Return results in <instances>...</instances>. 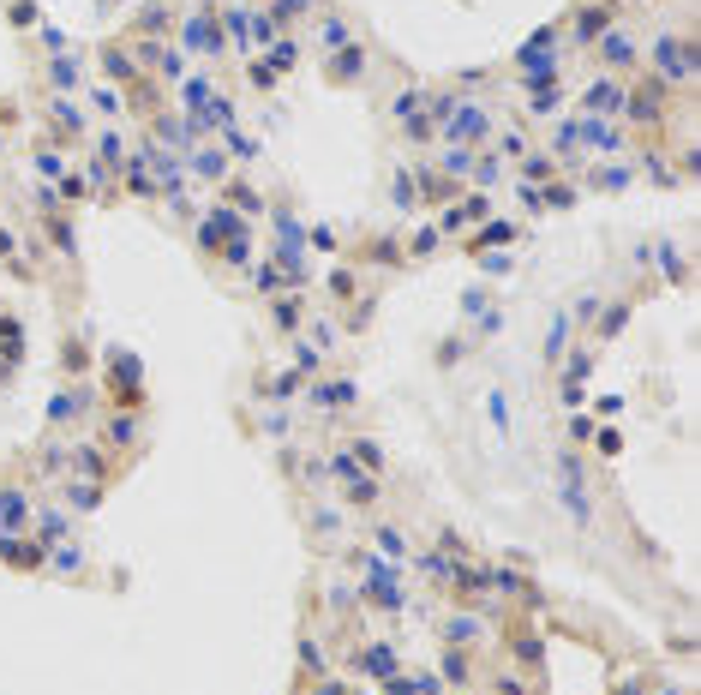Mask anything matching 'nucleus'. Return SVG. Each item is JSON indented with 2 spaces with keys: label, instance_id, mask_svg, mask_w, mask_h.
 <instances>
[{
  "label": "nucleus",
  "instance_id": "9b49d317",
  "mask_svg": "<svg viewBox=\"0 0 701 695\" xmlns=\"http://www.w3.org/2000/svg\"><path fill=\"white\" fill-rule=\"evenodd\" d=\"M354 672H366V677H390V672H401V665H396V654H390L384 641H372V648H354Z\"/></svg>",
  "mask_w": 701,
  "mask_h": 695
},
{
  "label": "nucleus",
  "instance_id": "c9c22d12",
  "mask_svg": "<svg viewBox=\"0 0 701 695\" xmlns=\"http://www.w3.org/2000/svg\"><path fill=\"white\" fill-rule=\"evenodd\" d=\"M390 192H396V210H414V204H420V186H414V174H396V186H390Z\"/></svg>",
  "mask_w": 701,
  "mask_h": 695
},
{
  "label": "nucleus",
  "instance_id": "473e14b6",
  "mask_svg": "<svg viewBox=\"0 0 701 695\" xmlns=\"http://www.w3.org/2000/svg\"><path fill=\"white\" fill-rule=\"evenodd\" d=\"M72 468H79V474H90L102 486V468H108V462H102V450H72Z\"/></svg>",
  "mask_w": 701,
  "mask_h": 695
},
{
  "label": "nucleus",
  "instance_id": "a211bd4d",
  "mask_svg": "<svg viewBox=\"0 0 701 695\" xmlns=\"http://www.w3.org/2000/svg\"><path fill=\"white\" fill-rule=\"evenodd\" d=\"M342 497H348V504H360V510H372V504H378V479H372V474H360V468H354V474H348V492H342Z\"/></svg>",
  "mask_w": 701,
  "mask_h": 695
},
{
  "label": "nucleus",
  "instance_id": "f03ea898",
  "mask_svg": "<svg viewBox=\"0 0 701 695\" xmlns=\"http://www.w3.org/2000/svg\"><path fill=\"white\" fill-rule=\"evenodd\" d=\"M654 79L660 84H689L696 79V42L689 37H654Z\"/></svg>",
  "mask_w": 701,
  "mask_h": 695
},
{
  "label": "nucleus",
  "instance_id": "423d86ee",
  "mask_svg": "<svg viewBox=\"0 0 701 695\" xmlns=\"http://www.w3.org/2000/svg\"><path fill=\"white\" fill-rule=\"evenodd\" d=\"M594 55H600L605 72H629V66H636V37H623V30H605V37L594 42Z\"/></svg>",
  "mask_w": 701,
  "mask_h": 695
},
{
  "label": "nucleus",
  "instance_id": "aec40b11",
  "mask_svg": "<svg viewBox=\"0 0 701 695\" xmlns=\"http://www.w3.org/2000/svg\"><path fill=\"white\" fill-rule=\"evenodd\" d=\"M438 677L443 683H468V677H474V665H468V654H461V648H443V665H438Z\"/></svg>",
  "mask_w": 701,
  "mask_h": 695
},
{
  "label": "nucleus",
  "instance_id": "412c9836",
  "mask_svg": "<svg viewBox=\"0 0 701 695\" xmlns=\"http://www.w3.org/2000/svg\"><path fill=\"white\" fill-rule=\"evenodd\" d=\"M312 306V300H300V294H282L276 306H270V318H276V330H294L300 324V312Z\"/></svg>",
  "mask_w": 701,
  "mask_h": 695
},
{
  "label": "nucleus",
  "instance_id": "f3484780",
  "mask_svg": "<svg viewBox=\"0 0 701 695\" xmlns=\"http://www.w3.org/2000/svg\"><path fill=\"white\" fill-rule=\"evenodd\" d=\"M192 174H204V180H222V174H228L222 144H198V150H192Z\"/></svg>",
  "mask_w": 701,
  "mask_h": 695
},
{
  "label": "nucleus",
  "instance_id": "1a4fd4ad",
  "mask_svg": "<svg viewBox=\"0 0 701 695\" xmlns=\"http://www.w3.org/2000/svg\"><path fill=\"white\" fill-rule=\"evenodd\" d=\"M366 42H342L336 55H330V84H354V79H366Z\"/></svg>",
  "mask_w": 701,
  "mask_h": 695
},
{
  "label": "nucleus",
  "instance_id": "0eeeda50",
  "mask_svg": "<svg viewBox=\"0 0 701 695\" xmlns=\"http://www.w3.org/2000/svg\"><path fill=\"white\" fill-rule=\"evenodd\" d=\"M581 108H587V120H612L623 108V84L618 79H594L587 97H581Z\"/></svg>",
  "mask_w": 701,
  "mask_h": 695
},
{
  "label": "nucleus",
  "instance_id": "4be33fe9",
  "mask_svg": "<svg viewBox=\"0 0 701 695\" xmlns=\"http://www.w3.org/2000/svg\"><path fill=\"white\" fill-rule=\"evenodd\" d=\"M521 180H528V186H540V180H558V162L545 157V150H528V162H521Z\"/></svg>",
  "mask_w": 701,
  "mask_h": 695
},
{
  "label": "nucleus",
  "instance_id": "39448f33",
  "mask_svg": "<svg viewBox=\"0 0 701 695\" xmlns=\"http://www.w3.org/2000/svg\"><path fill=\"white\" fill-rule=\"evenodd\" d=\"M612 24H618V6H612V0H600V6H581V19H576V48H594V42H600Z\"/></svg>",
  "mask_w": 701,
  "mask_h": 695
},
{
  "label": "nucleus",
  "instance_id": "603ef678",
  "mask_svg": "<svg viewBox=\"0 0 701 695\" xmlns=\"http://www.w3.org/2000/svg\"><path fill=\"white\" fill-rule=\"evenodd\" d=\"M246 79L258 84V90H270V84H276V72H270V66H246Z\"/></svg>",
  "mask_w": 701,
  "mask_h": 695
},
{
  "label": "nucleus",
  "instance_id": "9d476101",
  "mask_svg": "<svg viewBox=\"0 0 701 695\" xmlns=\"http://www.w3.org/2000/svg\"><path fill=\"white\" fill-rule=\"evenodd\" d=\"M186 42H192V48H198V55H222V30L216 24H210V13H186Z\"/></svg>",
  "mask_w": 701,
  "mask_h": 695
},
{
  "label": "nucleus",
  "instance_id": "4c0bfd02",
  "mask_svg": "<svg viewBox=\"0 0 701 695\" xmlns=\"http://www.w3.org/2000/svg\"><path fill=\"white\" fill-rule=\"evenodd\" d=\"M510 648H516V659H521V665H540V659H545L540 636H516V641H510Z\"/></svg>",
  "mask_w": 701,
  "mask_h": 695
},
{
  "label": "nucleus",
  "instance_id": "a878e982",
  "mask_svg": "<svg viewBox=\"0 0 701 695\" xmlns=\"http://www.w3.org/2000/svg\"><path fill=\"white\" fill-rule=\"evenodd\" d=\"M563 336H570V312H558V318H552V330H545V360H552V366L563 360Z\"/></svg>",
  "mask_w": 701,
  "mask_h": 695
},
{
  "label": "nucleus",
  "instance_id": "c85d7f7f",
  "mask_svg": "<svg viewBox=\"0 0 701 695\" xmlns=\"http://www.w3.org/2000/svg\"><path fill=\"white\" fill-rule=\"evenodd\" d=\"M486 216H492V199H486V192L461 199V210H456V222H461V228H468V222H486Z\"/></svg>",
  "mask_w": 701,
  "mask_h": 695
},
{
  "label": "nucleus",
  "instance_id": "4468645a",
  "mask_svg": "<svg viewBox=\"0 0 701 695\" xmlns=\"http://www.w3.org/2000/svg\"><path fill=\"white\" fill-rule=\"evenodd\" d=\"M102 72H108V79H121V84H132V79H139V66H132V48L108 42V48H102Z\"/></svg>",
  "mask_w": 701,
  "mask_h": 695
},
{
  "label": "nucleus",
  "instance_id": "7ed1b4c3",
  "mask_svg": "<svg viewBox=\"0 0 701 695\" xmlns=\"http://www.w3.org/2000/svg\"><path fill=\"white\" fill-rule=\"evenodd\" d=\"M629 126H660L665 120V84L660 79H641V84H629L623 90V108H618Z\"/></svg>",
  "mask_w": 701,
  "mask_h": 695
},
{
  "label": "nucleus",
  "instance_id": "ddd939ff",
  "mask_svg": "<svg viewBox=\"0 0 701 695\" xmlns=\"http://www.w3.org/2000/svg\"><path fill=\"white\" fill-rule=\"evenodd\" d=\"M480 636H486L480 617H468V612H461V617H443V648H474Z\"/></svg>",
  "mask_w": 701,
  "mask_h": 695
},
{
  "label": "nucleus",
  "instance_id": "f704fd0d",
  "mask_svg": "<svg viewBox=\"0 0 701 695\" xmlns=\"http://www.w3.org/2000/svg\"><path fill=\"white\" fill-rule=\"evenodd\" d=\"M378 552L384 557H408V534H401V528H378Z\"/></svg>",
  "mask_w": 701,
  "mask_h": 695
},
{
  "label": "nucleus",
  "instance_id": "58836bf2",
  "mask_svg": "<svg viewBox=\"0 0 701 695\" xmlns=\"http://www.w3.org/2000/svg\"><path fill=\"white\" fill-rule=\"evenodd\" d=\"M48 79L61 84V90H79V60H55V66H48Z\"/></svg>",
  "mask_w": 701,
  "mask_h": 695
},
{
  "label": "nucleus",
  "instance_id": "3c124183",
  "mask_svg": "<svg viewBox=\"0 0 701 695\" xmlns=\"http://www.w3.org/2000/svg\"><path fill=\"white\" fill-rule=\"evenodd\" d=\"M492 240H516V228H510V222H492V228L480 234V246H492Z\"/></svg>",
  "mask_w": 701,
  "mask_h": 695
},
{
  "label": "nucleus",
  "instance_id": "c03bdc74",
  "mask_svg": "<svg viewBox=\"0 0 701 695\" xmlns=\"http://www.w3.org/2000/svg\"><path fill=\"white\" fill-rule=\"evenodd\" d=\"M432 252H438V228H420L414 234V259H432Z\"/></svg>",
  "mask_w": 701,
  "mask_h": 695
},
{
  "label": "nucleus",
  "instance_id": "09e8293b",
  "mask_svg": "<svg viewBox=\"0 0 701 695\" xmlns=\"http://www.w3.org/2000/svg\"><path fill=\"white\" fill-rule=\"evenodd\" d=\"M503 150H510V157H528V132H516V126H510V132H503Z\"/></svg>",
  "mask_w": 701,
  "mask_h": 695
},
{
  "label": "nucleus",
  "instance_id": "393cba45",
  "mask_svg": "<svg viewBox=\"0 0 701 695\" xmlns=\"http://www.w3.org/2000/svg\"><path fill=\"white\" fill-rule=\"evenodd\" d=\"M594 186H600V192H618V186H629V168H623V162H605V168H594Z\"/></svg>",
  "mask_w": 701,
  "mask_h": 695
},
{
  "label": "nucleus",
  "instance_id": "37998d69",
  "mask_svg": "<svg viewBox=\"0 0 701 695\" xmlns=\"http://www.w3.org/2000/svg\"><path fill=\"white\" fill-rule=\"evenodd\" d=\"M37 19H42V13H37V0H13V24H24V30H30Z\"/></svg>",
  "mask_w": 701,
  "mask_h": 695
},
{
  "label": "nucleus",
  "instance_id": "72a5a7b5",
  "mask_svg": "<svg viewBox=\"0 0 701 695\" xmlns=\"http://www.w3.org/2000/svg\"><path fill=\"white\" fill-rule=\"evenodd\" d=\"M443 168H450V174H474V150H468V144H450V150H443Z\"/></svg>",
  "mask_w": 701,
  "mask_h": 695
},
{
  "label": "nucleus",
  "instance_id": "c756f323",
  "mask_svg": "<svg viewBox=\"0 0 701 695\" xmlns=\"http://www.w3.org/2000/svg\"><path fill=\"white\" fill-rule=\"evenodd\" d=\"M48 240H55V252H66V259L79 252V234H72V228H66L61 216H48Z\"/></svg>",
  "mask_w": 701,
  "mask_h": 695
},
{
  "label": "nucleus",
  "instance_id": "b1692460",
  "mask_svg": "<svg viewBox=\"0 0 701 695\" xmlns=\"http://www.w3.org/2000/svg\"><path fill=\"white\" fill-rule=\"evenodd\" d=\"M66 504H72V510H97L102 486H97V479H79V486H66Z\"/></svg>",
  "mask_w": 701,
  "mask_h": 695
},
{
  "label": "nucleus",
  "instance_id": "e433bc0d",
  "mask_svg": "<svg viewBox=\"0 0 701 695\" xmlns=\"http://www.w3.org/2000/svg\"><path fill=\"white\" fill-rule=\"evenodd\" d=\"M55 199H72V204H84V199H90V180H84V174H61V192H55Z\"/></svg>",
  "mask_w": 701,
  "mask_h": 695
},
{
  "label": "nucleus",
  "instance_id": "de8ad7c7",
  "mask_svg": "<svg viewBox=\"0 0 701 695\" xmlns=\"http://www.w3.org/2000/svg\"><path fill=\"white\" fill-rule=\"evenodd\" d=\"M61 366H66V372H84V366H90V354H84L79 342H66V360H61Z\"/></svg>",
  "mask_w": 701,
  "mask_h": 695
},
{
  "label": "nucleus",
  "instance_id": "2eb2a0df",
  "mask_svg": "<svg viewBox=\"0 0 701 695\" xmlns=\"http://www.w3.org/2000/svg\"><path fill=\"white\" fill-rule=\"evenodd\" d=\"M102 444H108L114 456H121V450H132V444H139V420H132V414H114V420H108V432H102Z\"/></svg>",
  "mask_w": 701,
  "mask_h": 695
},
{
  "label": "nucleus",
  "instance_id": "6e6552de",
  "mask_svg": "<svg viewBox=\"0 0 701 695\" xmlns=\"http://www.w3.org/2000/svg\"><path fill=\"white\" fill-rule=\"evenodd\" d=\"M139 55H144V66H150V72H162L168 84L186 79V55H181V48H168V42H139Z\"/></svg>",
  "mask_w": 701,
  "mask_h": 695
},
{
  "label": "nucleus",
  "instance_id": "79ce46f5",
  "mask_svg": "<svg viewBox=\"0 0 701 695\" xmlns=\"http://www.w3.org/2000/svg\"><path fill=\"white\" fill-rule=\"evenodd\" d=\"M0 336H6V360L24 354V348H19V318H0Z\"/></svg>",
  "mask_w": 701,
  "mask_h": 695
},
{
  "label": "nucleus",
  "instance_id": "20e7f679",
  "mask_svg": "<svg viewBox=\"0 0 701 695\" xmlns=\"http://www.w3.org/2000/svg\"><path fill=\"white\" fill-rule=\"evenodd\" d=\"M576 144H587L594 157H618L623 150V126H612V120H576Z\"/></svg>",
  "mask_w": 701,
  "mask_h": 695
},
{
  "label": "nucleus",
  "instance_id": "a18cd8bd",
  "mask_svg": "<svg viewBox=\"0 0 701 695\" xmlns=\"http://www.w3.org/2000/svg\"><path fill=\"white\" fill-rule=\"evenodd\" d=\"M276 264H258V270H252V288H258V294H270V288H276Z\"/></svg>",
  "mask_w": 701,
  "mask_h": 695
},
{
  "label": "nucleus",
  "instance_id": "6ab92c4d",
  "mask_svg": "<svg viewBox=\"0 0 701 695\" xmlns=\"http://www.w3.org/2000/svg\"><path fill=\"white\" fill-rule=\"evenodd\" d=\"M558 108H563V90H558V84H545V90H528V114H534V120H552Z\"/></svg>",
  "mask_w": 701,
  "mask_h": 695
},
{
  "label": "nucleus",
  "instance_id": "f8f14e48",
  "mask_svg": "<svg viewBox=\"0 0 701 695\" xmlns=\"http://www.w3.org/2000/svg\"><path fill=\"white\" fill-rule=\"evenodd\" d=\"M354 402H360V384H348V377L312 384V408H354Z\"/></svg>",
  "mask_w": 701,
  "mask_h": 695
},
{
  "label": "nucleus",
  "instance_id": "5701e85b",
  "mask_svg": "<svg viewBox=\"0 0 701 695\" xmlns=\"http://www.w3.org/2000/svg\"><path fill=\"white\" fill-rule=\"evenodd\" d=\"M390 114H396V126H408V120H420V114H426V97L414 90V84H408V90L390 102Z\"/></svg>",
  "mask_w": 701,
  "mask_h": 695
},
{
  "label": "nucleus",
  "instance_id": "8fccbe9b",
  "mask_svg": "<svg viewBox=\"0 0 701 695\" xmlns=\"http://www.w3.org/2000/svg\"><path fill=\"white\" fill-rule=\"evenodd\" d=\"M37 168H42V174H66V162H61V150H42V157H37Z\"/></svg>",
  "mask_w": 701,
  "mask_h": 695
},
{
  "label": "nucleus",
  "instance_id": "ea45409f",
  "mask_svg": "<svg viewBox=\"0 0 701 695\" xmlns=\"http://www.w3.org/2000/svg\"><path fill=\"white\" fill-rule=\"evenodd\" d=\"M354 462H366V468H384V456H378V444H366V437H354V450H348Z\"/></svg>",
  "mask_w": 701,
  "mask_h": 695
},
{
  "label": "nucleus",
  "instance_id": "7c9ffc66",
  "mask_svg": "<svg viewBox=\"0 0 701 695\" xmlns=\"http://www.w3.org/2000/svg\"><path fill=\"white\" fill-rule=\"evenodd\" d=\"M55 126H61V132H72V139H79V132H84V114H79V108H72V102H55Z\"/></svg>",
  "mask_w": 701,
  "mask_h": 695
},
{
  "label": "nucleus",
  "instance_id": "2f4dec72",
  "mask_svg": "<svg viewBox=\"0 0 701 695\" xmlns=\"http://www.w3.org/2000/svg\"><path fill=\"white\" fill-rule=\"evenodd\" d=\"M342 37H348V19H336V13H330V19L318 24V48H342Z\"/></svg>",
  "mask_w": 701,
  "mask_h": 695
},
{
  "label": "nucleus",
  "instance_id": "cd10ccee",
  "mask_svg": "<svg viewBox=\"0 0 701 695\" xmlns=\"http://www.w3.org/2000/svg\"><path fill=\"white\" fill-rule=\"evenodd\" d=\"M570 204H576V186H563V180H552L540 192V210H570Z\"/></svg>",
  "mask_w": 701,
  "mask_h": 695
},
{
  "label": "nucleus",
  "instance_id": "dca6fc26",
  "mask_svg": "<svg viewBox=\"0 0 701 695\" xmlns=\"http://www.w3.org/2000/svg\"><path fill=\"white\" fill-rule=\"evenodd\" d=\"M24 521H30V497H24V492H0V528H6V534H19Z\"/></svg>",
  "mask_w": 701,
  "mask_h": 695
},
{
  "label": "nucleus",
  "instance_id": "6e6d98bb",
  "mask_svg": "<svg viewBox=\"0 0 701 695\" xmlns=\"http://www.w3.org/2000/svg\"><path fill=\"white\" fill-rule=\"evenodd\" d=\"M660 695H683V690H660Z\"/></svg>",
  "mask_w": 701,
  "mask_h": 695
},
{
  "label": "nucleus",
  "instance_id": "4d7b16f0",
  "mask_svg": "<svg viewBox=\"0 0 701 695\" xmlns=\"http://www.w3.org/2000/svg\"><path fill=\"white\" fill-rule=\"evenodd\" d=\"M102 6H114V0H102Z\"/></svg>",
  "mask_w": 701,
  "mask_h": 695
},
{
  "label": "nucleus",
  "instance_id": "a19ab883",
  "mask_svg": "<svg viewBox=\"0 0 701 695\" xmlns=\"http://www.w3.org/2000/svg\"><path fill=\"white\" fill-rule=\"evenodd\" d=\"M55 570H72V576H79V570H84V552H79V546H61V552H55Z\"/></svg>",
  "mask_w": 701,
  "mask_h": 695
},
{
  "label": "nucleus",
  "instance_id": "f257e3e1",
  "mask_svg": "<svg viewBox=\"0 0 701 695\" xmlns=\"http://www.w3.org/2000/svg\"><path fill=\"white\" fill-rule=\"evenodd\" d=\"M558 504L570 510L576 528H594V504H587V474H581L576 450H558Z\"/></svg>",
  "mask_w": 701,
  "mask_h": 695
},
{
  "label": "nucleus",
  "instance_id": "864d4df0",
  "mask_svg": "<svg viewBox=\"0 0 701 695\" xmlns=\"http://www.w3.org/2000/svg\"><path fill=\"white\" fill-rule=\"evenodd\" d=\"M312 695H354V690H348L342 677H324V683H318V690H312Z\"/></svg>",
  "mask_w": 701,
  "mask_h": 695
},
{
  "label": "nucleus",
  "instance_id": "bb28decb",
  "mask_svg": "<svg viewBox=\"0 0 701 695\" xmlns=\"http://www.w3.org/2000/svg\"><path fill=\"white\" fill-rule=\"evenodd\" d=\"M144 19H139V30H144V42L156 37V30H168V24H174V13H168V6H139Z\"/></svg>",
  "mask_w": 701,
  "mask_h": 695
},
{
  "label": "nucleus",
  "instance_id": "49530a36",
  "mask_svg": "<svg viewBox=\"0 0 701 695\" xmlns=\"http://www.w3.org/2000/svg\"><path fill=\"white\" fill-rule=\"evenodd\" d=\"M300 665L306 672H324V648L318 641H300Z\"/></svg>",
  "mask_w": 701,
  "mask_h": 695
},
{
  "label": "nucleus",
  "instance_id": "5fc2aeb1",
  "mask_svg": "<svg viewBox=\"0 0 701 695\" xmlns=\"http://www.w3.org/2000/svg\"><path fill=\"white\" fill-rule=\"evenodd\" d=\"M13 252H19V240H13L6 228H0V259H13Z\"/></svg>",
  "mask_w": 701,
  "mask_h": 695
}]
</instances>
